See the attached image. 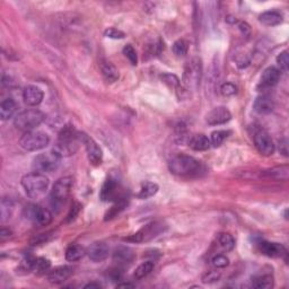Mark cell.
Wrapping results in <instances>:
<instances>
[{
  "mask_svg": "<svg viewBox=\"0 0 289 289\" xmlns=\"http://www.w3.org/2000/svg\"><path fill=\"white\" fill-rule=\"evenodd\" d=\"M79 133L75 130L74 127H63L61 132L59 133L57 144L53 147V152L60 157H69L76 154L79 144H81Z\"/></svg>",
  "mask_w": 289,
  "mask_h": 289,
  "instance_id": "obj_1",
  "label": "cell"
},
{
  "mask_svg": "<svg viewBox=\"0 0 289 289\" xmlns=\"http://www.w3.org/2000/svg\"><path fill=\"white\" fill-rule=\"evenodd\" d=\"M171 173L178 176H198L204 172L202 164L189 155H178L173 157L168 164Z\"/></svg>",
  "mask_w": 289,
  "mask_h": 289,
  "instance_id": "obj_2",
  "label": "cell"
},
{
  "mask_svg": "<svg viewBox=\"0 0 289 289\" xmlns=\"http://www.w3.org/2000/svg\"><path fill=\"white\" fill-rule=\"evenodd\" d=\"M22 186L29 198L40 199L46 194L49 187V179L42 173H29L22 179Z\"/></svg>",
  "mask_w": 289,
  "mask_h": 289,
  "instance_id": "obj_3",
  "label": "cell"
},
{
  "mask_svg": "<svg viewBox=\"0 0 289 289\" xmlns=\"http://www.w3.org/2000/svg\"><path fill=\"white\" fill-rule=\"evenodd\" d=\"M44 120H46V115L43 112L36 110V108H29V110L22 111L21 113L15 116L14 125L17 129L27 132V131L34 130Z\"/></svg>",
  "mask_w": 289,
  "mask_h": 289,
  "instance_id": "obj_4",
  "label": "cell"
},
{
  "mask_svg": "<svg viewBox=\"0 0 289 289\" xmlns=\"http://www.w3.org/2000/svg\"><path fill=\"white\" fill-rule=\"evenodd\" d=\"M202 76V65L201 60L198 58H192L186 61L183 73L182 81L187 91H196L200 85Z\"/></svg>",
  "mask_w": 289,
  "mask_h": 289,
  "instance_id": "obj_5",
  "label": "cell"
},
{
  "mask_svg": "<svg viewBox=\"0 0 289 289\" xmlns=\"http://www.w3.org/2000/svg\"><path fill=\"white\" fill-rule=\"evenodd\" d=\"M49 144H50V137L43 131H27L20 139V146L27 152L41 151Z\"/></svg>",
  "mask_w": 289,
  "mask_h": 289,
  "instance_id": "obj_6",
  "label": "cell"
},
{
  "mask_svg": "<svg viewBox=\"0 0 289 289\" xmlns=\"http://www.w3.org/2000/svg\"><path fill=\"white\" fill-rule=\"evenodd\" d=\"M74 185V179L71 176H63L54 183L51 191V204L55 208H60L65 204Z\"/></svg>",
  "mask_w": 289,
  "mask_h": 289,
  "instance_id": "obj_7",
  "label": "cell"
},
{
  "mask_svg": "<svg viewBox=\"0 0 289 289\" xmlns=\"http://www.w3.org/2000/svg\"><path fill=\"white\" fill-rule=\"evenodd\" d=\"M60 162H61V157L52 151L37 155L33 159L32 167L37 173H52V172L58 170V167L60 166Z\"/></svg>",
  "mask_w": 289,
  "mask_h": 289,
  "instance_id": "obj_8",
  "label": "cell"
},
{
  "mask_svg": "<svg viewBox=\"0 0 289 289\" xmlns=\"http://www.w3.org/2000/svg\"><path fill=\"white\" fill-rule=\"evenodd\" d=\"M79 137H80L81 144L85 145L86 153H87L89 163L94 165V166H99V165H101V163H102V160H103L102 149L100 148V146L97 145V142L94 140L93 138L87 136L86 133L80 132Z\"/></svg>",
  "mask_w": 289,
  "mask_h": 289,
  "instance_id": "obj_9",
  "label": "cell"
},
{
  "mask_svg": "<svg viewBox=\"0 0 289 289\" xmlns=\"http://www.w3.org/2000/svg\"><path fill=\"white\" fill-rule=\"evenodd\" d=\"M24 213L26 218L33 220L34 223L41 225V226H47L52 220V213L48 209L36 205H29L28 207H26Z\"/></svg>",
  "mask_w": 289,
  "mask_h": 289,
  "instance_id": "obj_10",
  "label": "cell"
},
{
  "mask_svg": "<svg viewBox=\"0 0 289 289\" xmlns=\"http://www.w3.org/2000/svg\"><path fill=\"white\" fill-rule=\"evenodd\" d=\"M255 148L263 156H271L275 153V144H273L270 134L265 130H258L253 137Z\"/></svg>",
  "mask_w": 289,
  "mask_h": 289,
  "instance_id": "obj_11",
  "label": "cell"
},
{
  "mask_svg": "<svg viewBox=\"0 0 289 289\" xmlns=\"http://www.w3.org/2000/svg\"><path fill=\"white\" fill-rule=\"evenodd\" d=\"M232 120V113L227 107L218 106L212 108L206 116V121L210 126H219L225 125Z\"/></svg>",
  "mask_w": 289,
  "mask_h": 289,
  "instance_id": "obj_12",
  "label": "cell"
},
{
  "mask_svg": "<svg viewBox=\"0 0 289 289\" xmlns=\"http://www.w3.org/2000/svg\"><path fill=\"white\" fill-rule=\"evenodd\" d=\"M100 198L102 201H116L121 197L119 196V184L114 179L108 178L101 189Z\"/></svg>",
  "mask_w": 289,
  "mask_h": 289,
  "instance_id": "obj_13",
  "label": "cell"
},
{
  "mask_svg": "<svg viewBox=\"0 0 289 289\" xmlns=\"http://www.w3.org/2000/svg\"><path fill=\"white\" fill-rule=\"evenodd\" d=\"M87 255L93 262H102L108 257L110 253V247L104 242L93 243L87 249Z\"/></svg>",
  "mask_w": 289,
  "mask_h": 289,
  "instance_id": "obj_14",
  "label": "cell"
},
{
  "mask_svg": "<svg viewBox=\"0 0 289 289\" xmlns=\"http://www.w3.org/2000/svg\"><path fill=\"white\" fill-rule=\"evenodd\" d=\"M259 250L262 254L266 255L269 258H283L287 255V251L284 245L279 243L271 242H260L259 243Z\"/></svg>",
  "mask_w": 289,
  "mask_h": 289,
  "instance_id": "obj_15",
  "label": "cell"
},
{
  "mask_svg": "<svg viewBox=\"0 0 289 289\" xmlns=\"http://www.w3.org/2000/svg\"><path fill=\"white\" fill-rule=\"evenodd\" d=\"M158 227L156 224H151V225H147V226H145L142 230L139 231L136 234L129 236V237H126L125 241L128 242H134V243H139V242H142V241H147L149 238H153L155 237L156 234H158Z\"/></svg>",
  "mask_w": 289,
  "mask_h": 289,
  "instance_id": "obj_16",
  "label": "cell"
},
{
  "mask_svg": "<svg viewBox=\"0 0 289 289\" xmlns=\"http://www.w3.org/2000/svg\"><path fill=\"white\" fill-rule=\"evenodd\" d=\"M43 97L44 94L42 92V89L33 85H29L27 87H25L23 92L24 102L29 105V106H36V105L42 103Z\"/></svg>",
  "mask_w": 289,
  "mask_h": 289,
  "instance_id": "obj_17",
  "label": "cell"
},
{
  "mask_svg": "<svg viewBox=\"0 0 289 289\" xmlns=\"http://www.w3.org/2000/svg\"><path fill=\"white\" fill-rule=\"evenodd\" d=\"M73 275V268L68 265L59 266V268H55L48 273L47 279L49 283L59 285L65 283L67 279H69L70 276Z\"/></svg>",
  "mask_w": 289,
  "mask_h": 289,
  "instance_id": "obj_18",
  "label": "cell"
},
{
  "mask_svg": "<svg viewBox=\"0 0 289 289\" xmlns=\"http://www.w3.org/2000/svg\"><path fill=\"white\" fill-rule=\"evenodd\" d=\"M253 108L254 111L257 112L259 114H269L271 113L275 108V103L271 97L266 96V95H262L259 96L255 99L254 104H253Z\"/></svg>",
  "mask_w": 289,
  "mask_h": 289,
  "instance_id": "obj_19",
  "label": "cell"
},
{
  "mask_svg": "<svg viewBox=\"0 0 289 289\" xmlns=\"http://www.w3.org/2000/svg\"><path fill=\"white\" fill-rule=\"evenodd\" d=\"M281 73L276 67H269L266 68L261 76V85L263 87H272L276 86L280 80Z\"/></svg>",
  "mask_w": 289,
  "mask_h": 289,
  "instance_id": "obj_20",
  "label": "cell"
},
{
  "mask_svg": "<svg viewBox=\"0 0 289 289\" xmlns=\"http://www.w3.org/2000/svg\"><path fill=\"white\" fill-rule=\"evenodd\" d=\"M133 252L129 247L120 246L116 247L113 253V260L118 263V265H127L132 262L133 260Z\"/></svg>",
  "mask_w": 289,
  "mask_h": 289,
  "instance_id": "obj_21",
  "label": "cell"
},
{
  "mask_svg": "<svg viewBox=\"0 0 289 289\" xmlns=\"http://www.w3.org/2000/svg\"><path fill=\"white\" fill-rule=\"evenodd\" d=\"M100 68H101V71H102L104 79L107 82H111L112 84V82H115L119 79L120 77L119 70L115 68L113 63H111L110 61H107V60L103 59L100 63Z\"/></svg>",
  "mask_w": 289,
  "mask_h": 289,
  "instance_id": "obj_22",
  "label": "cell"
},
{
  "mask_svg": "<svg viewBox=\"0 0 289 289\" xmlns=\"http://www.w3.org/2000/svg\"><path fill=\"white\" fill-rule=\"evenodd\" d=\"M189 146L196 152H205L211 147V142L205 134H196L189 139Z\"/></svg>",
  "mask_w": 289,
  "mask_h": 289,
  "instance_id": "obj_23",
  "label": "cell"
},
{
  "mask_svg": "<svg viewBox=\"0 0 289 289\" xmlns=\"http://www.w3.org/2000/svg\"><path fill=\"white\" fill-rule=\"evenodd\" d=\"M259 21L266 26H277L283 23V15L278 10H268L259 16Z\"/></svg>",
  "mask_w": 289,
  "mask_h": 289,
  "instance_id": "obj_24",
  "label": "cell"
},
{
  "mask_svg": "<svg viewBox=\"0 0 289 289\" xmlns=\"http://www.w3.org/2000/svg\"><path fill=\"white\" fill-rule=\"evenodd\" d=\"M17 110V104L15 102V100L12 97H8V99H5L0 104V118H1L3 121L6 120H9L13 118L15 112Z\"/></svg>",
  "mask_w": 289,
  "mask_h": 289,
  "instance_id": "obj_25",
  "label": "cell"
},
{
  "mask_svg": "<svg viewBox=\"0 0 289 289\" xmlns=\"http://www.w3.org/2000/svg\"><path fill=\"white\" fill-rule=\"evenodd\" d=\"M264 176L269 179L276 180V181H286L289 178V167L287 165L272 167L264 172Z\"/></svg>",
  "mask_w": 289,
  "mask_h": 289,
  "instance_id": "obj_26",
  "label": "cell"
},
{
  "mask_svg": "<svg viewBox=\"0 0 289 289\" xmlns=\"http://www.w3.org/2000/svg\"><path fill=\"white\" fill-rule=\"evenodd\" d=\"M217 243L221 247V250L230 252L235 247V239L228 233H219L217 235Z\"/></svg>",
  "mask_w": 289,
  "mask_h": 289,
  "instance_id": "obj_27",
  "label": "cell"
},
{
  "mask_svg": "<svg viewBox=\"0 0 289 289\" xmlns=\"http://www.w3.org/2000/svg\"><path fill=\"white\" fill-rule=\"evenodd\" d=\"M85 250L82 249L80 245H77V244H74V245H70L67 247L65 257L66 260L69 262H75L80 260V259L85 255Z\"/></svg>",
  "mask_w": 289,
  "mask_h": 289,
  "instance_id": "obj_28",
  "label": "cell"
},
{
  "mask_svg": "<svg viewBox=\"0 0 289 289\" xmlns=\"http://www.w3.org/2000/svg\"><path fill=\"white\" fill-rule=\"evenodd\" d=\"M252 286L257 289H269L273 287V278L271 275H261L252 279Z\"/></svg>",
  "mask_w": 289,
  "mask_h": 289,
  "instance_id": "obj_29",
  "label": "cell"
},
{
  "mask_svg": "<svg viewBox=\"0 0 289 289\" xmlns=\"http://www.w3.org/2000/svg\"><path fill=\"white\" fill-rule=\"evenodd\" d=\"M127 205H128V200L126 198L121 197L120 199H118V200L115 201V204L112 206V208H110V210L106 212V215H105V220H110L118 216L119 213L127 207Z\"/></svg>",
  "mask_w": 289,
  "mask_h": 289,
  "instance_id": "obj_30",
  "label": "cell"
},
{
  "mask_svg": "<svg viewBox=\"0 0 289 289\" xmlns=\"http://www.w3.org/2000/svg\"><path fill=\"white\" fill-rule=\"evenodd\" d=\"M158 192V185L156 183L153 182H146L142 184L140 191L137 194L139 199H148L155 196V194Z\"/></svg>",
  "mask_w": 289,
  "mask_h": 289,
  "instance_id": "obj_31",
  "label": "cell"
},
{
  "mask_svg": "<svg viewBox=\"0 0 289 289\" xmlns=\"http://www.w3.org/2000/svg\"><path fill=\"white\" fill-rule=\"evenodd\" d=\"M154 266H155V264H154L153 261H147V262H144V263H141L133 273L134 279H137V280L144 279L145 277H147L149 273L153 271Z\"/></svg>",
  "mask_w": 289,
  "mask_h": 289,
  "instance_id": "obj_32",
  "label": "cell"
},
{
  "mask_svg": "<svg viewBox=\"0 0 289 289\" xmlns=\"http://www.w3.org/2000/svg\"><path fill=\"white\" fill-rule=\"evenodd\" d=\"M231 134V131L226 130H217L213 131L211 133V138H210V142H211V146L213 147H219L223 144L225 139Z\"/></svg>",
  "mask_w": 289,
  "mask_h": 289,
  "instance_id": "obj_33",
  "label": "cell"
},
{
  "mask_svg": "<svg viewBox=\"0 0 289 289\" xmlns=\"http://www.w3.org/2000/svg\"><path fill=\"white\" fill-rule=\"evenodd\" d=\"M172 50L176 57H184L189 50V44L185 40H178L174 42Z\"/></svg>",
  "mask_w": 289,
  "mask_h": 289,
  "instance_id": "obj_34",
  "label": "cell"
},
{
  "mask_svg": "<svg viewBox=\"0 0 289 289\" xmlns=\"http://www.w3.org/2000/svg\"><path fill=\"white\" fill-rule=\"evenodd\" d=\"M51 266L50 260H48L46 258H36L34 260V264H33V271L37 273H43L48 271Z\"/></svg>",
  "mask_w": 289,
  "mask_h": 289,
  "instance_id": "obj_35",
  "label": "cell"
},
{
  "mask_svg": "<svg viewBox=\"0 0 289 289\" xmlns=\"http://www.w3.org/2000/svg\"><path fill=\"white\" fill-rule=\"evenodd\" d=\"M13 209H14V205L10 199H6L3 198L1 200V219L2 221H5L6 219L10 218V216H12V212H13Z\"/></svg>",
  "mask_w": 289,
  "mask_h": 289,
  "instance_id": "obj_36",
  "label": "cell"
},
{
  "mask_svg": "<svg viewBox=\"0 0 289 289\" xmlns=\"http://www.w3.org/2000/svg\"><path fill=\"white\" fill-rule=\"evenodd\" d=\"M123 54H125V57L129 60L131 65L137 66L138 55H137L136 50H134V48L131 46V44H127V46L123 48Z\"/></svg>",
  "mask_w": 289,
  "mask_h": 289,
  "instance_id": "obj_37",
  "label": "cell"
},
{
  "mask_svg": "<svg viewBox=\"0 0 289 289\" xmlns=\"http://www.w3.org/2000/svg\"><path fill=\"white\" fill-rule=\"evenodd\" d=\"M211 262H212V265L217 269L226 268V266L230 264V260H228V258L226 257V255H223V254L215 255V257L212 258Z\"/></svg>",
  "mask_w": 289,
  "mask_h": 289,
  "instance_id": "obj_38",
  "label": "cell"
},
{
  "mask_svg": "<svg viewBox=\"0 0 289 289\" xmlns=\"http://www.w3.org/2000/svg\"><path fill=\"white\" fill-rule=\"evenodd\" d=\"M162 80L163 82H165V84L170 86V87H175V88H179L180 84H181L179 77L175 76V75L173 74H164L162 76Z\"/></svg>",
  "mask_w": 289,
  "mask_h": 289,
  "instance_id": "obj_39",
  "label": "cell"
},
{
  "mask_svg": "<svg viewBox=\"0 0 289 289\" xmlns=\"http://www.w3.org/2000/svg\"><path fill=\"white\" fill-rule=\"evenodd\" d=\"M277 63L278 66L280 67V69L284 71V73H287L288 71V66H289V57H288V51L285 50L281 52V53L277 57Z\"/></svg>",
  "mask_w": 289,
  "mask_h": 289,
  "instance_id": "obj_40",
  "label": "cell"
},
{
  "mask_svg": "<svg viewBox=\"0 0 289 289\" xmlns=\"http://www.w3.org/2000/svg\"><path fill=\"white\" fill-rule=\"evenodd\" d=\"M220 272L219 271H215V270H211V271H208L207 273H205L202 276V283L204 284H212L216 283L220 279Z\"/></svg>",
  "mask_w": 289,
  "mask_h": 289,
  "instance_id": "obj_41",
  "label": "cell"
},
{
  "mask_svg": "<svg viewBox=\"0 0 289 289\" xmlns=\"http://www.w3.org/2000/svg\"><path fill=\"white\" fill-rule=\"evenodd\" d=\"M220 92L224 96H233L237 93V87L232 82H224L220 86Z\"/></svg>",
  "mask_w": 289,
  "mask_h": 289,
  "instance_id": "obj_42",
  "label": "cell"
},
{
  "mask_svg": "<svg viewBox=\"0 0 289 289\" xmlns=\"http://www.w3.org/2000/svg\"><path fill=\"white\" fill-rule=\"evenodd\" d=\"M104 35L106 37H110V39H114V40L125 39V36H126V34L122 31H120V29L114 28V27L105 29Z\"/></svg>",
  "mask_w": 289,
  "mask_h": 289,
  "instance_id": "obj_43",
  "label": "cell"
},
{
  "mask_svg": "<svg viewBox=\"0 0 289 289\" xmlns=\"http://www.w3.org/2000/svg\"><path fill=\"white\" fill-rule=\"evenodd\" d=\"M80 208H81V206L79 204H76L74 206V207H71L68 216H67V221H71V220H74L75 218H76L77 213L79 212Z\"/></svg>",
  "mask_w": 289,
  "mask_h": 289,
  "instance_id": "obj_44",
  "label": "cell"
},
{
  "mask_svg": "<svg viewBox=\"0 0 289 289\" xmlns=\"http://www.w3.org/2000/svg\"><path fill=\"white\" fill-rule=\"evenodd\" d=\"M238 28H239V31L242 32V34L244 36H247L251 32V28H250L249 24H246L245 22H241V23H238Z\"/></svg>",
  "mask_w": 289,
  "mask_h": 289,
  "instance_id": "obj_45",
  "label": "cell"
},
{
  "mask_svg": "<svg viewBox=\"0 0 289 289\" xmlns=\"http://www.w3.org/2000/svg\"><path fill=\"white\" fill-rule=\"evenodd\" d=\"M279 149L280 152L284 154L285 156L288 155V151H287V140L286 139H283V140L279 141Z\"/></svg>",
  "mask_w": 289,
  "mask_h": 289,
  "instance_id": "obj_46",
  "label": "cell"
},
{
  "mask_svg": "<svg viewBox=\"0 0 289 289\" xmlns=\"http://www.w3.org/2000/svg\"><path fill=\"white\" fill-rule=\"evenodd\" d=\"M10 234H12V232L9 230H6V228H2L0 231V237H1V239H5V237H9Z\"/></svg>",
  "mask_w": 289,
  "mask_h": 289,
  "instance_id": "obj_47",
  "label": "cell"
},
{
  "mask_svg": "<svg viewBox=\"0 0 289 289\" xmlns=\"http://www.w3.org/2000/svg\"><path fill=\"white\" fill-rule=\"evenodd\" d=\"M102 287V285L101 284H99V283H89V284H87V285H85L84 286V288L85 289H93V288H95V289H97V288H101Z\"/></svg>",
  "mask_w": 289,
  "mask_h": 289,
  "instance_id": "obj_48",
  "label": "cell"
},
{
  "mask_svg": "<svg viewBox=\"0 0 289 289\" xmlns=\"http://www.w3.org/2000/svg\"><path fill=\"white\" fill-rule=\"evenodd\" d=\"M118 287H120V288H121V287H125V288L126 287H133V285L129 284V283H127V284L123 283V284H118Z\"/></svg>",
  "mask_w": 289,
  "mask_h": 289,
  "instance_id": "obj_49",
  "label": "cell"
}]
</instances>
